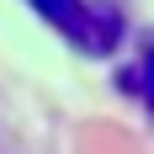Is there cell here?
Wrapping results in <instances>:
<instances>
[{"instance_id":"6da1fadb","label":"cell","mask_w":154,"mask_h":154,"mask_svg":"<svg viewBox=\"0 0 154 154\" xmlns=\"http://www.w3.org/2000/svg\"><path fill=\"white\" fill-rule=\"evenodd\" d=\"M27 5L91 59H106L122 43V11L117 5H96V0H27Z\"/></svg>"},{"instance_id":"7a4b0ae2","label":"cell","mask_w":154,"mask_h":154,"mask_svg":"<svg viewBox=\"0 0 154 154\" xmlns=\"http://www.w3.org/2000/svg\"><path fill=\"white\" fill-rule=\"evenodd\" d=\"M122 85H128V91H133L143 106L154 112V37L143 43V53H138V69H133V75H122Z\"/></svg>"}]
</instances>
